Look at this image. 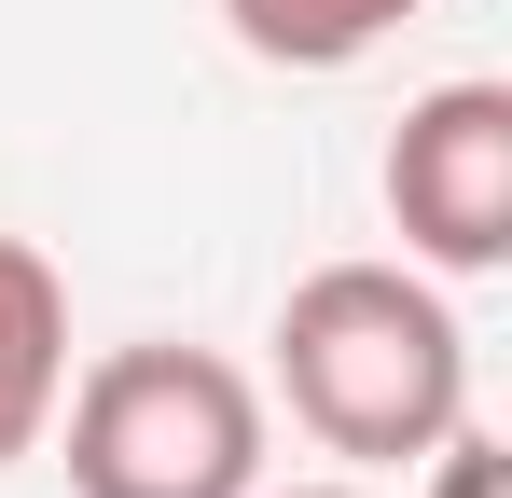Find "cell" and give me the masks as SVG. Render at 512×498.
I'll return each mask as SVG.
<instances>
[{
  "label": "cell",
  "mask_w": 512,
  "mask_h": 498,
  "mask_svg": "<svg viewBox=\"0 0 512 498\" xmlns=\"http://www.w3.org/2000/svg\"><path fill=\"white\" fill-rule=\"evenodd\" d=\"M388 222L416 277H499L512 263V83H429L388 139Z\"/></svg>",
  "instance_id": "3957f363"
},
{
  "label": "cell",
  "mask_w": 512,
  "mask_h": 498,
  "mask_svg": "<svg viewBox=\"0 0 512 498\" xmlns=\"http://www.w3.org/2000/svg\"><path fill=\"white\" fill-rule=\"evenodd\" d=\"M70 498H250L263 485V388L222 346H111L70 388Z\"/></svg>",
  "instance_id": "7a4b0ae2"
},
{
  "label": "cell",
  "mask_w": 512,
  "mask_h": 498,
  "mask_svg": "<svg viewBox=\"0 0 512 498\" xmlns=\"http://www.w3.org/2000/svg\"><path fill=\"white\" fill-rule=\"evenodd\" d=\"M250 498H263V485H250ZM291 498H360V485H291Z\"/></svg>",
  "instance_id": "52a82bcc"
},
{
  "label": "cell",
  "mask_w": 512,
  "mask_h": 498,
  "mask_svg": "<svg viewBox=\"0 0 512 498\" xmlns=\"http://www.w3.org/2000/svg\"><path fill=\"white\" fill-rule=\"evenodd\" d=\"M429 0H222V28L263 70H360L374 42H402Z\"/></svg>",
  "instance_id": "5b68a950"
},
{
  "label": "cell",
  "mask_w": 512,
  "mask_h": 498,
  "mask_svg": "<svg viewBox=\"0 0 512 498\" xmlns=\"http://www.w3.org/2000/svg\"><path fill=\"white\" fill-rule=\"evenodd\" d=\"M56 388H70V277H56L28 236H0V471L42 457Z\"/></svg>",
  "instance_id": "277c9868"
},
{
  "label": "cell",
  "mask_w": 512,
  "mask_h": 498,
  "mask_svg": "<svg viewBox=\"0 0 512 498\" xmlns=\"http://www.w3.org/2000/svg\"><path fill=\"white\" fill-rule=\"evenodd\" d=\"M277 402L346 471H416L471 415V332L416 263H319L277 305Z\"/></svg>",
  "instance_id": "6da1fadb"
},
{
  "label": "cell",
  "mask_w": 512,
  "mask_h": 498,
  "mask_svg": "<svg viewBox=\"0 0 512 498\" xmlns=\"http://www.w3.org/2000/svg\"><path fill=\"white\" fill-rule=\"evenodd\" d=\"M416 471H429V498H512V457H499V443H485V429H471V415H457V429L429 443Z\"/></svg>",
  "instance_id": "8992f818"
}]
</instances>
